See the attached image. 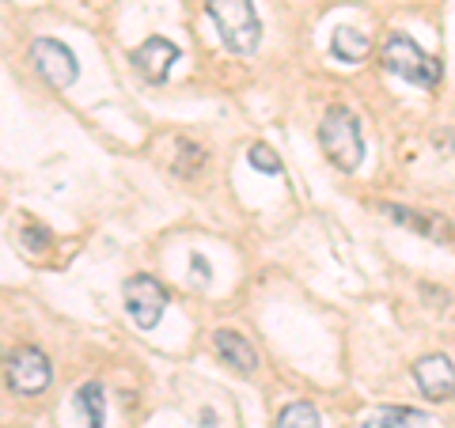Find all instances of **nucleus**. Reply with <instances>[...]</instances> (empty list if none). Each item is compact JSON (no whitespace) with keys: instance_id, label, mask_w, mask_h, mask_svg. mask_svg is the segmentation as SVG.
<instances>
[{"instance_id":"obj_5","label":"nucleus","mask_w":455,"mask_h":428,"mask_svg":"<svg viewBox=\"0 0 455 428\" xmlns=\"http://www.w3.org/2000/svg\"><path fill=\"white\" fill-rule=\"evenodd\" d=\"M122 292H125V311H130V319L140 326V330H156V322L164 319V311L171 304L164 284L148 273H137V277L125 281Z\"/></svg>"},{"instance_id":"obj_15","label":"nucleus","mask_w":455,"mask_h":428,"mask_svg":"<svg viewBox=\"0 0 455 428\" xmlns=\"http://www.w3.org/2000/svg\"><path fill=\"white\" fill-rule=\"evenodd\" d=\"M247 160H251L254 170H262V175H277V170H281V160L274 155V148H266V145H254L247 152Z\"/></svg>"},{"instance_id":"obj_16","label":"nucleus","mask_w":455,"mask_h":428,"mask_svg":"<svg viewBox=\"0 0 455 428\" xmlns=\"http://www.w3.org/2000/svg\"><path fill=\"white\" fill-rule=\"evenodd\" d=\"M190 269H194V284H202V289H205V284H209V262L202 258V254H194Z\"/></svg>"},{"instance_id":"obj_10","label":"nucleus","mask_w":455,"mask_h":428,"mask_svg":"<svg viewBox=\"0 0 455 428\" xmlns=\"http://www.w3.org/2000/svg\"><path fill=\"white\" fill-rule=\"evenodd\" d=\"M383 212H387L391 220H398V224H406V227H414V232H421V235H429V239H451V227H448V220L444 217H421V212H414V209H398V205H383Z\"/></svg>"},{"instance_id":"obj_1","label":"nucleus","mask_w":455,"mask_h":428,"mask_svg":"<svg viewBox=\"0 0 455 428\" xmlns=\"http://www.w3.org/2000/svg\"><path fill=\"white\" fill-rule=\"evenodd\" d=\"M319 145L326 152V160H331L338 170H346V175H353V170L361 167V160H364L361 125H357V118H353L346 107H331V110L323 114V122H319Z\"/></svg>"},{"instance_id":"obj_12","label":"nucleus","mask_w":455,"mask_h":428,"mask_svg":"<svg viewBox=\"0 0 455 428\" xmlns=\"http://www.w3.org/2000/svg\"><path fill=\"white\" fill-rule=\"evenodd\" d=\"M73 409L84 417V428H103L107 421V394L99 383H88V387H80L76 398H73Z\"/></svg>"},{"instance_id":"obj_3","label":"nucleus","mask_w":455,"mask_h":428,"mask_svg":"<svg viewBox=\"0 0 455 428\" xmlns=\"http://www.w3.org/2000/svg\"><path fill=\"white\" fill-rule=\"evenodd\" d=\"M383 65H387V73L403 76L406 83H414V88H436L440 76H444L440 73V61H433L414 38L398 35V31L383 42Z\"/></svg>"},{"instance_id":"obj_8","label":"nucleus","mask_w":455,"mask_h":428,"mask_svg":"<svg viewBox=\"0 0 455 428\" xmlns=\"http://www.w3.org/2000/svg\"><path fill=\"white\" fill-rule=\"evenodd\" d=\"M414 383L421 387L425 398H433V402H444V398L455 394V364L448 356H421L414 364Z\"/></svg>"},{"instance_id":"obj_7","label":"nucleus","mask_w":455,"mask_h":428,"mask_svg":"<svg viewBox=\"0 0 455 428\" xmlns=\"http://www.w3.org/2000/svg\"><path fill=\"white\" fill-rule=\"evenodd\" d=\"M175 61H179V46L167 42L164 35H152L133 50V68L148 83H164L171 76V68H175Z\"/></svg>"},{"instance_id":"obj_14","label":"nucleus","mask_w":455,"mask_h":428,"mask_svg":"<svg viewBox=\"0 0 455 428\" xmlns=\"http://www.w3.org/2000/svg\"><path fill=\"white\" fill-rule=\"evenodd\" d=\"M277 428H323V424H319L315 406L292 402V406H284V409L277 413Z\"/></svg>"},{"instance_id":"obj_4","label":"nucleus","mask_w":455,"mask_h":428,"mask_svg":"<svg viewBox=\"0 0 455 428\" xmlns=\"http://www.w3.org/2000/svg\"><path fill=\"white\" fill-rule=\"evenodd\" d=\"M31 65H35V73L46 80L53 91L73 88L76 76H80L76 53L68 50L65 42H57V38H35V46H31Z\"/></svg>"},{"instance_id":"obj_9","label":"nucleus","mask_w":455,"mask_h":428,"mask_svg":"<svg viewBox=\"0 0 455 428\" xmlns=\"http://www.w3.org/2000/svg\"><path fill=\"white\" fill-rule=\"evenodd\" d=\"M212 349H217V356L228 364V368H235V372H243L251 376L254 368H259V349L251 345V341L243 334H235V330H217L212 334Z\"/></svg>"},{"instance_id":"obj_6","label":"nucleus","mask_w":455,"mask_h":428,"mask_svg":"<svg viewBox=\"0 0 455 428\" xmlns=\"http://www.w3.org/2000/svg\"><path fill=\"white\" fill-rule=\"evenodd\" d=\"M8 391L12 394H42L53 379V368H50V356L35 349V345H23L16 353H8Z\"/></svg>"},{"instance_id":"obj_2","label":"nucleus","mask_w":455,"mask_h":428,"mask_svg":"<svg viewBox=\"0 0 455 428\" xmlns=\"http://www.w3.org/2000/svg\"><path fill=\"white\" fill-rule=\"evenodd\" d=\"M205 12L220 31V42L232 53H254L262 42V20L254 0H205Z\"/></svg>"},{"instance_id":"obj_13","label":"nucleus","mask_w":455,"mask_h":428,"mask_svg":"<svg viewBox=\"0 0 455 428\" xmlns=\"http://www.w3.org/2000/svg\"><path fill=\"white\" fill-rule=\"evenodd\" d=\"M429 424V417H425L421 409H410V406H387V409H379L372 413L361 428H425Z\"/></svg>"},{"instance_id":"obj_17","label":"nucleus","mask_w":455,"mask_h":428,"mask_svg":"<svg viewBox=\"0 0 455 428\" xmlns=\"http://www.w3.org/2000/svg\"><path fill=\"white\" fill-rule=\"evenodd\" d=\"M23 239H27V247H31V250H38L42 242H50V235H46V232H38V227H27Z\"/></svg>"},{"instance_id":"obj_11","label":"nucleus","mask_w":455,"mask_h":428,"mask_svg":"<svg viewBox=\"0 0 455 428\" xmlns=\"http://www.w3.org/2000/svg\"><path fill=\"white\" fill-rule=\"evenodd\" d=\"M368 50H372V42H368V35L357 31V27H338L334 38H331V53L338 57V61L357 65L368 57Z\"/></svg>"}]
</instances>
